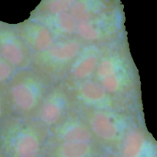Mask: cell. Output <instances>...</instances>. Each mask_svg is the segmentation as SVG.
<instances>
[{"label": "cell", "instance_id": "cell-1", "mask_svg": "<svg viewBox=\"0 0 157 157\" xmlns=\"http://www.w3.org/2000/svg\"><path fill=\"white\" fill-rule=\"evenodd\" d=\"M41 147L38 130L29 124H19L9 132L2 150L8 157H39Z\"/></svg>", "mask_w": 157, "mask_h": 157}, {"label": "cell", "instance_id": "cell-2", "mask_svg": "<svg viewBox=\"0 0 157 157\" xmlns=\"http://www.w3.org/2000/svg\"><path fill=\"white\" fill-rule=\"evenodd\" d=\"M44 93L42 82L34 75H25L15 80L10 88L12 104L23 113H30L40 104Z\"/></svg>", "mask_w": 157, "mask_h": 157}, {"label": "cell", "instance_id": "cell-3", "mask_svg": "<svg viewBox=\"0 0 157 157\" xmlns=\"http://www.w3.org/2000/svg\"><path fill=\"white\" fill-rule=\"evenodd\" d=\"M121 61L116 57H106L100 61L96 71L98 82L110 94H117L124 85V74Z\"/></svg>", "mask_w": 157, "mask_h": 157}, {"label": "cell", "instance_id": "cell-4", "mask_svg": "<svg viewBox=\"0 0 157 157\" xmlns=\"http://www.w3.org/2000/svg\"><path fill=\"white\" fill-rule=\"evenodd\" d=\"M90 126L92 133L101 140L109 144L119 141L124 130L121 120L106 111L94 112L90 116Z\"/></svg>", "mask_w": 157, "mask_h": 157}, {"label": "cell", "instance_id": "cell-5", "mask_svg": "<svg viewBox=\"0 0 157 157\" xmlns=\"http://www.w3.org/2000/svg\"><path fill=\"white\" fill-rule=\"evenodd\" d=\"M121 157H157V147L137 130L127 133L121 147Z\"/></svg>", "mask_w": 157, "mask_h": 157}, {"label": "cell", "instance_id": "cell-6", "mask_svg": "<svg viewBox=\"0 0 157 157\" xmlns=\"http://www.w3.org/2000/svg\"><path fill=\"white\" fill-rule=\"evenodd\" d=\"M0 55L11 65L21 66L26 59V52L22 41L13 32H0Z\"/></svg>", "mask_w": 157, "mask_h": 157}, {"label": "cell", "instance_id": "cell-7", "mask_svg": "<svg viewBox=\"0 0 157 157\" xmlns=\"http://www.w3.org/2000/svg\"><path fill=\"white\" fill-rule=\"evenodd\" d=\"M81 52V43L76 39H68L55 43L49 50L41 54L46 62L60 66L75 60Z\"/></svg>", "mask_w": 157, "mask_h": 157}, {"label": "cell", "instance_id": "cell-8", "mask_svg": "<svg viewBox=\"0 0 157 157\" xmlns=\"http://www.w3.org/2000/svg\"><path fill=\"white\" fill-rule=\"evenodd\" d=\"M67 101L62 91H54L46 98L40 107L38 117L47 126H54L61 121L66 109Z\"/></svg>", "mask_w": 157, "mask_h": 157}, {"label": "cell", "instance_id": "cell-9", "mask_svg": "<svg viewBox=\"0 0 157 157\" xmlns=\"http://www.w3.org/2000/svg\"><path fill=\"white\" fill-rule=\"evenodd\" d=\"M24 41L32 50L44 53L55 44V37L44 25L32 24L23 31Z\"/></svg>", "mask_w": 157, "mask_h": 157}, {"label": "cell", "instance_id": "cell-10", "mask_svg": "<svg viewBox=\"0 0 157 157\" xmlns=\"http://www.w3.org/2000/svg\"><path fill=\"white\" fill-rule=\"evenodd\" d=\"M100 61L98 49L89 48L81 51L72 64L71 74L77 80L87 79L96 72Z\"/></svg>", "mask_w": 157, "mask_h": 157}, {"label": "cell", "instance_id": "cell-11", "mask_svg": "<svg viewBox=\"0 0 157 157\" xmlns=\"http://www.w3.org/2000/svg\"><path fill=\"white\" fill-rule=\"evenodd\" d=\"M77 91L81 101L93 107L104 108L110 104V94L98 81H82Z\"/></svg>", "mask_w": 157, "mask_h": 157}, {"label": "cell", "instance_id": "cell-12", "mask_svg": "<svg viewBox=\"0 0 157 157\" xmlns=\"http://www.w3.org/2000/svg\"><path fill=\"white\" fill-rule=\"evenodd\" d=\"M57 136L62 142H87L91 143V130L83 123L78 121H66L58 128Z\"/></svg>", "mask_w": 157, "mask_h": 157}, {"label": "cell", "instance_id": "cell-13", "mask_svg": "<svg viewBox=\"0 0 157 157\" xmlns=\"http://www.w3.org/2000/svg\"><path fill=\"white\" fill-rule=\"evenodd\" d=\"M54 157H98L91 143L62 142L55 149Z\"/></svg>", "mask_w": 157, "mask_h": 157}, {"label": "cell", "instance_id": "cell-14", "mask_svg": "<svg viewBox=\"0 0 157 157\" xmlns=\"http://www.w3.org/2000/svg\"><path fill=\"white\" fill-rule=\"evenodd\" d=\"M55 17L51 21V24L45 25L53 33L55 37L67 36L76 32L78 21L71 13L63 12L54 14Z\"/></svg>", "mask_w": 157, "mask_h": 157}, {"label": "cell", "instance_id": "cell-15", "mask_svg": "<svg viewBox=\"0 0 157 157\" xmlns=\"http://www.w3.org/2000/svg\"><path fill=\"white\" fill-rule=\"evenodd\" d=\"M76 32L81 38L87 41H98L104 36L102 30L90 21L78 22Z\"/></svg>", "mask_w": 157, "mask_h": 157}, {"label": "cell", "instance_id": "cell-16", "mask_svg": "<svg viewBox=\"0 0 157 157\" xmlns=\"http://www.w3.org/2000/svg\"><path fill=\"white\" fill-rule=\"evenodd\" d=\"M71 14L72 16L79 21H90L91 18V9L90 6L84 2L79 1L75 2V4L71 9Z\"/></svg>", "mask_w": 157, "mask_h": 157}, {"label": "cell", "instance_id": "cell-17", "mask_svg": "<svg viewBox=\"0 0 157 157\" xmlns=\"http://www.w3.org/2000/svg\"><path fill=\"white\" fill-rule=\"evenodd\" d=\"M76 0H53L49 4V10L53 14L67 12L71 9Z\"/></svg>", "mask_w": 157, "mask_h": 157}, {"label": "cell", "instance_id": "cell-18", "mask_svg": "<svg viewBox=\"0 0 157 157\" xmlns=\"http://www.w3.org/2000/svg\"><path fill=\"white\" fill-rule=\"evenodd\" d=\"M13 74V68L8 61L0 55V83L9 80Z\"/></svg>", "mask_w": 157, "mask_h": 157}, {"label": "cell", "instance_id": "cell-19", "mask_svg": "<svg viewBox=\"0 0 157 157\" xmlns=\"http://www.w3.org/2000/svg\"><path fill=\"white\" fill-rule=\"evenodd\" d=\"M3 112H4V104H3L2 99L1 96H0V118L2 117Z\"/></svg>", "mask_w": 157, "mask_h": 157}, {"label": "cell", "instance_id": "cell-20", "mask_svg": "<svg viewBox=\"0 0 157 157\" xmlns=\"http://www.w3.org/2000/svg\"><path fill=\"white\" fill-rule=\"evenodd\" d=\"M0 157H8L7 155L5 153V152L2 149H0Z\"/></svg>", "mask_w": 157, "mask_h": 157}, {"label": "cell", "instance_id": "cell-21", "mask_svg": "<svg viewBox=\"0 0 157 157\" xmlns=\"http://www.w3.org/2000/svg\"><path fill=\"white\" fill-rule=\"evenodd\" d=\"M108 157H117V156H108ZM120 157H121V156H120Z\"/></svg>", "mask_w": 157, "mask_h": 157}]
</instances>
